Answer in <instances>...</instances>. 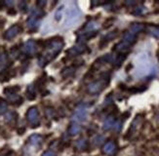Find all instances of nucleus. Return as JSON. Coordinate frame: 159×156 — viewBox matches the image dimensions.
Segmentation results:
<instances>
[{
	"label": "nucleus",
	"instance_id": "obj_4",
	"mask_svg": "<svg viewBox=\"0 0 159 156\" xmlns=\"http://www.w3.org/2000/svg\"><path fill=\"white\" fill-rule=\"evenodd\" d=\"M26 119L32 127H38L40 124V117L37 107L32 106L26 112Z\"/></svg>",
	"mask_w": 159,
	"mask_h": 156
},
{
	"label": "nucleus",
	"instance_id": "obj_15",
	"mask_svg": "<svg viewBox=\"0 0 159 156\" xmlns=\"http://www.w3.org/2000/svg\"><path fill=\"white\" fill-rule=\"evenodd\" d=\"M81 131V127L78 123H76V122H73V123L70 124V128H68V134H70V136H75L79 134Z\"/></svg>",
	"mask_w": 159,
	"mask_h": 156
},
{
	"label": "nucleus",
	"instance_id": "obj_37",
	"mask_svg": "<svg viewBox=\"0 0 159 156\" xmlns=\"http://www.w3.org/2000/svg\"><path fill=\"white\" fill-rule=\"evenodd\" d=\"M8 14H13V15H15V14H16V11H15V10H9V11H8Z\"/></svg>",
	"mask_w": 159,
	"mask_h": 156
},
{
	"label": "nucleus",
	"instance_id": "obj_17",
	"mask_svg": "<svg viewBox=\"0 0 159 156\" xmlns=\"http://www.w3.org/2000/svg\"><path fill=\"white\" fill-rule=\"evenodd\" d=\"M75 146H76L77 149H79V150H85V149L88 147V142L85 139H79L77 141H76V144H75Z\"/></svg>",
	"mask_w": 159,
	"mask_h": 156
},
{
	"label": "nucleus",
	"instance_id": "obj_3",
	"mask_svg": "<svg viewBox=\"0 0 159 156\" xmlns=\"http://www.w3.org/2000/svg\"><path fill=\"white\" fill-rule=\"evenodd\" d=\"M81 16V12L76 5H72L68 10L67 13V20H66V26H70L79 21Z\"/></svg>",
	"mask_w": 159,
	"mask_h": 156
},
{
	"label": "nucleus",
	"instance_id": "obj_29",
	"mask_svg": "<svg viewBox=\"0 0 159 156\" xmlns=\"http://www.w3.org/2000/svg\"><path fill=\"white\" fill-rule=\"evenodd\" d=\"M19 7H20V11L25 12V11L26 10V2H25V1H20V2L19 3Z\"/></svg>",
	"mask_w": 159,
	"mask_h": 156
},
{
	"label": "nucleus",
	"instance_id": "obj_28",
	"mask_svg": "<svg viewBox=\"0 0 159 156\" xmlns=\"http://www.w3.org/2000/svg\"><path fill=\"white\" fill-rule=\"evenodd\" d=\"M10 56H11L12 58H14V59H15V58H17V57L19 56V51H18V50L16 49V47H15V48H13V49L11 50Z\"/></svg>",
	"mask_w": 159,
	"mask_h": 156
},
{
	"label": "nucleus",
	"instance_id": "obj_10",
	"mask_svg": "<svg viewBox=\"0 0 159 156\" xmlns=\"http://www.w3.org/2000/svg\"><path fill=\"white\" fill-rule=\"evenodd\" d=\"M116 151V145L114 141H107L102 147V152L107 155H112Z\"/></svg>",
	"mask_w": 159,
	"mask_h": 156
},
{
	"label": "nucleus",
	"instance_id": "obj_39",
	"mask_svg": "<svg viewBox=\"0 0 159 156\" xmlns=\"http://www.w3.org/2000/svg\"><path fill=\"white\" fill-rule=\"evenodd\" d=\"M3 23H4V21H3V20H1V19H0V26H2Z\"/></svg>",
	"mask_w": 159,
	"mask_h": 156
},
{
	"label": "nucleus",
	"instance_id": "obj_9",
	"mask_svg": "<svg viewBox=\"0 0 159 156\" xmlns=\"http://www.w3.org/2000/svg\"><path fill=\"white\" fill-rule=\"evenodd\" d=\"M87 118V110L80 108V109L75 111V113L72 115V120L75 122H82L85 121Z\"/></svg>",
	"mask_w": 159,
	"mask_h": 156
},
{
	"label": "nucleus",
	"instance_id": "obj_30",
	"mask_svg": "<svg viewBox=\"0 0 159 156\" xmlns=\"http://www.w3.org/2000/svg\"><path fill=\"white\" fill-rule=\"evenodd\" d=\"M113 128H114V130H115L116 132H119V131H120V129H121V122H120V121L115 122Z\"/></svg>",
	"mask_w": 159,
	"mask_h": 156
},
{
	"label": "nucleus",
	"instance_id": "obj_25",
	"mask_svg": "<svg viewBox=\"0 0 159 156\" xmlns=\"http://www.w3.org/2000/svg\"><path fill=\"white\" fill-rule=\"evenodd\" d=\"M45 114H46V116H47V118H49V119H51V118H53L55 115H56V112H55V110H54V108H52V107H46V109H45Z\"/></svg>",
	"mask_w": 159,
	"mask_h": 156
},
{
	"label": "nucleus",
	"instance_id": "obj_18",
	"mask_svg": "<svg viewBox=\"0 0 159 156\" xmlns=\"http://www.w3.org/2000/svg\"><path fill=\"white\" fill-rule=\"evenodd\" d=\"M30 142L33 145H38L42 142V137H41L40 135H37V134L32 135L30 138Z\"/></svg>",
	"mask_w": 159,
	"mask_h": 156
},
{
	"label": "nucleus",
	"instance_id": "obj_5",
	"mask_svg": "<svg viewBox=\"0 0 159 156\" xmlns=\"http://www.w3.org/2000/svg\"><path fill=\"white\" fill-rule=\"evenodd\" d=\"M20 31V28L18 25H15L11 26L10 29H8L6 30V32L4 33V38L7 40H11L13 39L15 36H17Z\"/></svg>",
	"mask_w": 159,
	"mask_h": 156
},
{
	"label": "nucleus",
	"instance_id": "obj_20",
	"mask_svg": "<svg viewBox=\"0 0 159 156\" xmlns=\"http://www.w3.org/2000/svg\"><path fill=\"white\" fill-rule=\"evenodd\" d=\"M18 91H20V87L19 86H14V87H8L4 89V94L7 95V96H11V95L16 94Z\"/></svg>",
	"mask_w": 159,
	"mask_h": 156
},
{
	"label": "nucleus",
	"instance_id": "obj_23",
	"mask_svg": "<svg viewBox=\"0 0 159 156\" xmlns=\"http://www.w3.org/2000/svg\"><path fill=\"white\" fill-rule=\"evenodd\" d=\"M7 109H8V104H7V101L0 98V113L1 114L5 113Z\"/></svg>",
	"mask_w": 159,
	"mask_h": 156
},
{
	"label": "nucleus",
	"instance_id": "obj_11",
	"mask_svg": "<svg viewBox=\"0 0 159 156\" xmlns=\"http://www.w3.org/2000/svg\"><path fill=\"white\" fill-rule=\"evenodd\" d=\"M26 24H27V26H29V29H31V30H33V29H36L38 26H39L40 20H39V18L31 16L29 20H27Z\"/></svg>",
	"mask_w": 159,
	"mask_h": 156
},
{
	"label": "nucleus",
	"instance_id": "obj_1",
	"mask_svg": "<svg viewBox=\"0 0 159 156\" xmlns=\"http://www.w3.org/2000/svg\"><path fill=\"white\" fill-rule=\"evenodd\" d=\"M46 51L41 55V57L38 60V64L40 66H45L48 63L51 62L57 57L58 54L61 51L64 47V41L63 38H53L49 39L45 43Z\"/></svg>",
	"mask_w": 159,
	"mask_h": 156
},
{
	"label": "nucleus",
	"instance_id": "obj_38",
	"mask_svg": "<svg viewBox=\"0 0 159 156\" xmlns=\"http://www.w3.org/2000/svg\"><path fill=\"white\" fill-rule=\"evenodd\" d=\"M5 6V2H2V1H0V10H1L3 7Z\"/></svg>",
	"mask_w": 159,
	"mask_h": 156
},
{
	"label": "nucleus",
	"instance_id": "obj_12",
	"mask_svg": "<svg viewBox=\"0 0 159 156\" xmlns=\"http://www.w3.org/2000/svg\"><path fill=\"white\" fill-rule=\"evenodd\" d=\"M122 41L126 42V43H128V44H130L131 46H132L136 42V35L133 34V33H131L128 30L123 34V40H122Z\"/></svg>",
	"mask_w": 159,
	"mask_h": 156
},
{
	"label": "nucleus",
	"instance_id": "obj_24",
	"mask_svg": "<svg viewBox=\"0 0 159 156\" xmlns=\"http://www.w3.org/2000/svg\"><path fill=\"white\" fill-rule=\"evenodd\" d=\"M148 31L152 36H154L156 38H159V28H158V26H149Z\"/></svg>",
	"mask_w": 159,
	"mask_h": 156
},
{
	"label": "nucleus",
	"instance_id": "obj_27",
	"mask_svg": "<svg viewBox=\"0 0 159 156\" xmlns=\"http://www.w3.org/2000/svg\"><path fill=\"white\" fill-rule=\"evenodd\" d=\"M103 140H105V138H103L102 136H97V137L94 139V144L96 145H100L102 144Z\"/></svg>",
	"mask_w": 159,
	"mask_h": 156
},
{
	"label": "nucleus",
	"instance_id": "obj_13",
	"mask_svg": "<svg viewBox=\"0 0 159 156\" xmlns=\"http://www.w3.org/2000/svg\"><path fill=\"white\" fill-rule=\"evenodd\" d=\"M144 29V25L143 24H140V23H135V24H132V25L130 26L129 29V31L131 33H133V34L137 35L138 33L143 31Z\"/></svg>",
	"mask_w": 159,
	"mask_h": 156
},
{
	"label": "nucleus",
	"instance_id": "obj_33",
	"mask_svg": "<svg viewBox=\"0 0 159 156\" xmlns=\"http://www.w3.org/2000/svg\"><path fill=\"white\" fill-rule=\"evenodd\" d=\"M46 5V1H43V0H40V1H37V6L39 8H43Z\"/></svg>",
	"mask_w": 159,
	"mask_h": 156
},
{
	"label": "nucleus",
	"instance_id": "obj_6",
	"mask_svg": "<svg viewBox=\"0 0 159 156\" xmlns=\"http://www.w3.org/2000/svg\"><path fill=\"white\" fill-rule=\"evenodd\" d=\"M142 121H143V118L141 115H137L136 118L134 119V121L132 122V124L130 126V129L128 130V136H132L133 134H135L138 130V128H139L141 125H142Z\"/></svg>",
	"mask_w": 159,
	"mask_h": 156
},
{
	"label": "nucleus",
	"instance_id": "obj_34",
	"mask_svg": "<svg viewBox=\"0 0 159 156\" xmlns=\"http://www.w3.org/2000/svg\"><path fill=\"white\" fill-rule=\"evenodd\" d=\"M25 131V128H23V129H19V130H18V133L20 134V135H23V133Z\"/></svg>",
	"mask_w": 159,
	"mask_h": 156
},
{
	"label": "nucleus",
	"instance_id": "obj_35",
	"mask_svg": "<svg viewBox=\"0 0 159 156\" xmlns=\"http://www.w3.org/2000/svg\"><path fill=\"white\" fill-rule=\"evenodd\" d=\"M135 4H136L135 1H126V5H129V6H131V5H135Z\"/></svg>",
	"mask_w": 159,
	"mask_h": 156
},
{
	"label": "nucleus",
	"instance_id": "obj_21",
	"mask_svg": "<svg viewBox=\"0 0 159 156\" xmlns=\"http://www.w3.org/2000/svg\"><path fill=\"white\" fill-rule=\"evenodd\" d=\"M26 97L29 100H32L35 99V91H34V87L33 85H30L27 87V91H26Z\"/></svg>",
	"mask_w": 159,
	"mask_h": 156
},
{
	"label": "nucleus",
	"instance_id": "obj_14",
	"mask_svg": "<svg viewBox=\"0 0 159 156\" xmlns=\"http://www.w3.org/2000/svg\"><path fill=\"white\" fill-rule=\"evenodd\" d=\"M114 123H115V117L113 115H109L105 120V122H103V130L107 131L109 129H111L114 126Z\"/></svg>",
	"mask_w": 159,
	"mask_h": 156
},
{
	"label": "nucleus",
	"instance_id": "obj_31",
	"mask_svg": "<svg viewBox=\"0 0 159 156\" xmlns=\"http://www.w3.org/2000/svg\"><path fill=\"white\" fill-rule=\"evenodd\" d=\"M41 156H56V153H55L54 151H52V150H47Z\"/></svg>",
	"mask_w": 159,
	"mask_h": 156
},
{
	"label": "nucleus",
	"instance_id": "obj_32",
	"mask_svg": "<svg viewBox=\"0 0 159 156\" xmlns=\"http://www.w3.org/2000/svg\"><path fill=\"white\" fill-rule=\"evenodd\" d=\"M61 11H63V6H61L60 10H58V11H57V13H56V16H55V17H56L55 19H56L57 21H59V20L61 19Z\"/></svg>",
	"mask_w": 159,
	"mask_h": 156
},
{
	"label": "nucleus",
	"instance_id": "obj_7",
	"mask_svg": "<svg viewBox=\"0 0 159 156\" xmlns=\"http://www.w3.org/2000/svg\"><path fill=\"white\" fill-rule=\"evenodd\" d=\"M23 50L27 55H32L36 52V43L33 40H29L24 44Z\"/></svg>",
	"mask_w": 159,
	"mask_h": 156
},
{
	"label": "nucleus",
	"instance_id": "obj_36",
	"mask_svg": "<svg viewBox=\"0 0 159 156\" xmlns=\"http://www.w3.org/2000/svg\"><path fill=\"white\" fill-rule=\"evenodd\" d=\"M13 4H14V2H13V1H5V5L11 6V5H13Z\"/></svg>",
	"mask_w": 159,
	"mask_h": 156
},
{
	"label": "nucleus",
	"instance_id": "obj_16",
	"mask_svg": "<svg viewBox=\"0 0 159 156\" xmlns=\"http://www.w3.org/2000/svg\"><path fill=\"white\" fill-rule=\"evenodd\" d=\"M74 71H75V69L74 66H68V67H66L63 70H61V76L64 78H66V77H70L71 75L74 74Z\"/></svg>",
	"mask_w": 159,
	"mask_h": 156
},
{
	"label": "nucleus",
	"instance_id": "obj_19",
	"mask_svg": "<svg viewBox=\"0 0 159 156\" xmlns=\"http://www.w3.org/2000/svg\"><path fill=\"white\" fill-rule=\"evenodd\" d=\"M126 55H127V54H119V55L116 57V59L114 60V66L115 67H117V69L120 67V65L123 64V62L125 60V59L127 57Z\"/></svg>",
	"mask_w": 159,
	"mask_h": 156
},
{
	"label": "nucleus",
	"instance_id": "obj_26",
	"mask_svg": "<svg viewBox=\"0 0 159 156\" xmlns=\"http://www.w3.org/2000/svg\"><path fill=\"white\" fill-rule=\"evenodd\" d=\"M6 64H7V55L5 53H3L0 55V69H4L6 66Z\"/></svg>",
	"mask_w": 159,
	"mask_h": 156
},
{
	"label": "nucleus",
	"instance_id": "obj_22",
	"mask_svg": "<svg viewBox=\"0 0 159 156\" xmlns=\"http://www.w3.org/2000/svg\"><path fill=\"white\" fill-rule=\"evenodd\" d=\"M146 11H147L146 8H144L143 5H139V6H137V7L133 10L132 14H134L136 16H140V15H143Z\"/></svg>",
	"mask_w": 159,
	"mask_h": 156
},
{
	"label": "nucleus",
	"instance_id": "obj_8",
	"mask_svg": "<svg viewBox=\"0 0 159 156\" xmlns=\"http://www.w3.org/2000/svg\"><path fill=\"white\" fill-rule=\"evenodd\" d=\"M131 49V45L124 42V41H121L119 43H117L114 47H113V50L118 52L119 54H127Z\"/></svg>",
	"mask_w": 159,
	"mask_h": 156
},
{
	"label": "nucleus",
	"instance_id": "obj_2",
	"mask_svg": "<svg viewBox=\"0 0 159 156\" xmlns=\"http://www.w3.org/2000/svg\"><path fill=\"white\" fill-rule=\"evenodd\" d=\"M102 80H99V81H94V82L90 83L87 87V90H88V93L90 94H98L100 93L101 91L103 90V88H105L106 85L108 84L109 82V75L107 73H103L102 74Z\"/></svg>",
	"mask_w": 159,
	"mask_h": 156
}]
</instances>
